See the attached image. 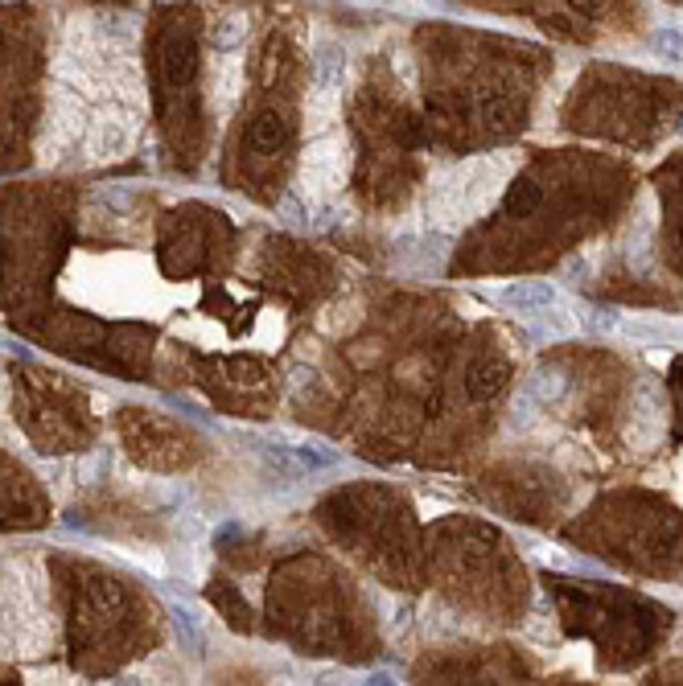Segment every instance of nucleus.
<instances>
[{"label":"nucleus","instance_id":"f257e3e1","mask_svg":"<svg viewBox=\"0 0 683 686\" xmlns=\"http://www.w3.org/2000/svg\"><path fill=\"white\" fill-rule=\"evenodd\" d=\"M342 169H346V145L338 136L317 140L305 153V185H313V194H325V189L342 185Z\"/></svg>","mask_w":683,"mask_h":686},{"label":"nucleus","instance_id":"f03ea898","mask_svg":"<svg viewBox=\"0 0 683 686\" xmlns=\"http://www.w3.org/2000/svg\"><path fill=\"white\" fill-rule=\"evenodd\" d=\"M494 300L502 309H515V312H547V309H556V288L552 284H539V280L507 284V288L494 292Z\"/></svg>","mask_w":683,"mask_h":686},{"label":"nucleus","instance_id":"7ed1b4c3","mask_svg":"<svg viewBox=\"0 0 683 686\" xmlns=\"http://www.w3.org/2000/svg\"><path fill=\"white\" fill-rule=\"evenodd\" d=\"M342 78H346V49L333 46V41H322L317 54H313V91L322 95H338Z\"/></svg>","mask_w":683,"mask_h":686},{"label":"nucleus","instance_id":"20e7f679","mask_svg":"<svg viewBox=\"0 0 683 686\" xmlns=\"http://www.w3.org/2000/svg\"><path fill=\"white\" fill-rule=\"evenodd\" d=\"M466 387H469V395L478 399V403L494 399L498 391L507 387V362H498V358L474 362V366H469V374H466Z\"/></svg>","mask_w":683,"mask_h":686},{"label":"nucleus","instance_id":"39448f33","mask_svg":"<svg viewBox=\"0 0 683 686\" xmlns=\"http://www.w3.org/2000/svg\"><path fill=\"white\" fill-rule=\"evenodd\" d=\"M252 148L255 153H264V156H272L284 148V119L276 116V111H264V116L252 124Z\"/></svg>","mask_w":683,"mask_h":686},{"label":"nucleus","instance_id":"423d86ee","mask_svg":"<svg viewBox=\"0 0 683 686\" xmlns=\"http://www.w3.org/2000/svg\"><path fill=\"white\" fill-rule=\"evenodd\" d=\"M244 33H247V17H223V25L210 33V46L215 49H235L239 41H244Z\"/></svg>","mask_w":683,"mask_h":686},{"label":"nucleus","instance_id":"0eeeda50","mask_svg":"<svg viewBox=\"0 0 683 686\" xmlns=\"http://www.w3.org/2000/svg\"><path fill=\"white\" fill-rule=\"evenodd\" d=\"M651 46H654V54H663V58H671V62H683V33L679 30H659L651 38Z\"/></svg>","mask_w":683,"mask_h":686},{"label":"nucleus","instance_id":"6e6552de","mask_svg":"<svg viewBox=\"0 0 683 686\" xmlns=\"http://www.w3.org/2000/svg\"><path fill=\"white\" fill-rule=\"evenodd\" d=\"M297 464L301 469H330V464H338L342 456L338 453H322V448H313V444H305V448H297Z\"/></svg>","mask_w":683,"mask_h":686},{"label":"nucleus","instance_id":"1a4fd4ad","mask_svg":"<svg viewBox=\"0 0 683 686\" xmlns=\"http://www.w3.org/2000/svg\"><path fill=\"white\" fill-rule=\"evenodd\" d=\"M581 325H585L589 333H614V329H617V312L614 309H585Z\"/></svg>","mask_w":683,"mask_h":686},{"label":"nucleus","instance_id":"9d476101","mask_svg":"<svg viewBox=\"0 0 683 686\" xmlns=\"http://www.w3.org/2000/svg\"><path fill=\"white\" fill-rule=\"evenodd\" d=\"M173 625H177V633H182V641H186L190 649H198V625H194V617H190V609H182V604H177V609H173Z\"/></svg>","mask_w":683,"mask_h":686},{"label":"nucleus","instance_id":"9b49d317","mask_svg":"<svg viewBox=\"0 0 683 686\" xmlns=\"http://www.w3.org/2000/svg\"><path fill=\"white\" fill-rule=\"evenodd\" d=\"M531 395H536V399H560V395H564V383H560L556 374H536Z\"/></svg>","mask_w":683,"mask_h":686},{"label":"nucleus","instance_id":"f8f14e48","mask_svg":"<svg viewBox=\"0 0 683 686\" xmlns=\"http://www.w3.org/2000/svg\"><path fill=\"white\" fill-rule=\"evenodd\" d=\"M606 4V0H572V9H581V13H597Z\"/></svg>","mask_w":683,"mask_h":686}]
</instances>
